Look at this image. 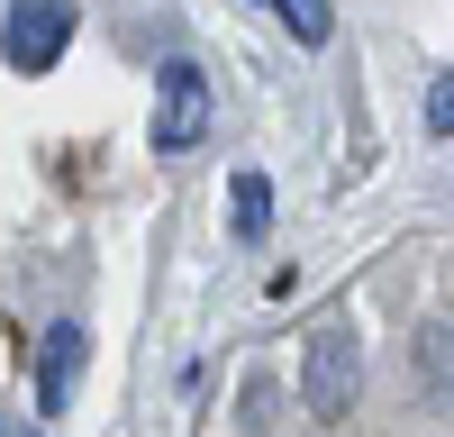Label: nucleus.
Here are the masks:
<instances>
[{
  "instance_id": "39448f33",
  "label": "nucleus",
  "mask_w": 454,
  "mask_h": 437,
  "mask_svg": "<svg viewBox=\"0 0 454 437\" xmlns=\"http://www.w3.org/2000/svg\"><path fill=\"white\" fill-rule=\"evenodd\" d=\"M227 210H237L227 228H237V237L254 246L263 228H273V182H263V173H237V192H227Z\"/></svg>"
},
{
  "instance_id": "6e6552de",
  "label": "nucleus",
  "mask_w": 454,
  "mask_h": 437,
  "mask_svg": "<svg viewBox=\"0 0 454 437\" xmlns=\"http://www.w3.org/2000/svg\"><path fill=\"white\" fill-rule=\"evenodd\" d=\"M0 437H36V428H27V419H19V410H0Z\"/></svg>"
},
{
  "instance_id": "f03ea898",
  "label": "nucleus",
  "mask_w": 454,
  "mask_h": 437,
  "mask_svg": "<svg viewBox=\"0 0 454 437\" xmlns=\"http://www.w3.org/2000/svg\"><path fill=\"white\" fill-rule=\"evenodd\" d=\"M355 374H364V355H355V328L346 319H327L318 338H309V364H300V401H309V419L336 428L355 410Z\"/></svg>"
},
{
  "instance_id": "f257e3e1",
  "label": "nucleus",
  "mask_w": 454,
  "mask_h": 437,
  "mask_svg": "<svg viewBox=\"0 0 454 437\" xmlns=\"http://www.w3.org/2000/svg\"><path fill=\"white\" fill-rule=\"evenodd\" d=\"M209 119H218L209 73H200L192 55H173V64L155 73V128H145V146H155L164 164H182V155H200V146H209Z\"/></svg>"
},
{
  "instance_id": "423d86ee",
  "label": "nucleus",
  "mask_w": 454,
  "mask_h": 437,
  "mask_svg": "<svg viewBox=\"0 0 454 437\" xmlns=\"http://www.w3.org/2000/svg\"><path fill=\"white\" fill-rule=\"evenodd\" d=\"M263 10H273L300 46H327V36H336V0H263Z\"/></svg>"
},
{
  "instance_id": "20e7f679",
  "label": "nucleus",
  "mask_w": 454,
  "mask_h": 437,
  "mask_svg": "<svg viewBox=\"0 0 454 437\" xmlns=\"http://www.w3.org/2000/svg\"><path fill=\"white\" fill-rule=\"evenodd\" d=\"M82 355H91V338H82L73 319H55V328H46V346H36V410H46V419H64V410H73Z\"/></svg>"
},
{
  "instance_id": "0eeeda50",
  "label": "nucleus",
  "mask_w": 454,
  "mask_h": 437,
  "mask_svg": "<svg viewBox=\"0 0 454 437\" xmlns=\"http://www.w3.org/2000/svg\"><path fill=\"white\" fill-rule=\"evenodd\" d=\"M427 137H436V146L454 137V73H436V83H427Z\"/></svg>"
},
{
  "instance_id": "7ed1b4c3",
  "label": "nucleus",
  "mask_w": 454,
  "mask_h": 437,
  "mask_svg": "<svg viewBox=\"0 0 454 437\" xmlns=\"http://www.w3.org/2000/svg\"><path fill=\"white\" fill-rule=\"evenodd\" d=\"M64 46H73V0H10V19H0L10 73H55Z\"/></svg>"
}]
</instances>
